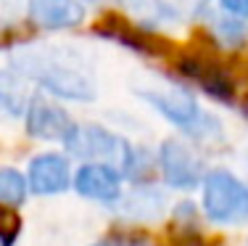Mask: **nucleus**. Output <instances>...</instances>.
I'll list each match as a JSON object with an SVG mask.
<instances>
[{
  "instance_id": "obj_13",
  "label": "nucleus",
  "mask_w": 248,
  "mask_h": 246,
  "mask_svg": "<svg viewBox=\"0 0 248 246\" xmlns=\"http://www.w3.org/2000/svg\"><path fill=\"white\" fill-rule=\"evenodd\" d=\"M217 32L222 34V43H224V45H230V48H235V45H240V43L246 40L243 19H235V16L217 21Z\"/></svg>"
},
{
  "instance_id": "obj_11",
  "label": "nucleus",
  "mask_w": 248,
  "mask_h": 246,
  "mask_svg": "<svg viewBox=\"0 0 248 246\" xmlns=\"http://www.w3.org/2000/svg\"><path fill=\"white\" fill-rule=\"evenodd\" d=\"M0 103L5 109H11L14 114L24 111V103H27L24 80L19 77V72L5 69V66H0Z\"/></svg>"
},
{
  "instance_id": "obj_14",
  "label": "nucleus",
  "mask_w": 248,
  "mask_h": 246,
  "mask_svg": "<svg viewBox=\"0 0 248 246\" xmlns=\"http://www.w3.org/2000/svg\"><path fill=\"white\" fill-rule=\"evenodd\" d=\"M222 11L227 16H235V19H248V0H219Z\"/></svg>"
},
{
  "instance_id": "obj_6",
  "label": "nucleus",
  "mask_w": 248,
  "mask_h": 246,
  "mask_svg": "<svg viewBox=\"0 0 248 246\" xmlns=\"http://www.w3.org/2000/svg\"><path fill=\"white\" fill-rule=\"evenodd\" d=\"M74 119L61 106L45 101V98H32L27 106V132L40 140H61L66 143L74 132Z\"/></svg>"
},
{
  "instance_id": "obj_1",
  "label": "nucleus",
  "mask_w": 248,
  "mask_h": 246,
  "mask_svg": "<svg viewBox=\"0 0 248 246\" xmlns=\"http://www.w3.org/2000/svg\"><path fill=\"white\" fill-rule=\"evenodd\" d=\"M140 96H143L145 103H151L164 119H169L172 125L182 127V130L190 132V135H198V138L217 135L219 138V132H222L219 119L206 114V111H201L198 101L187 90H177V87H172V90H145V93H140Z\"/></svg>"
},
{
  "instance_id": "obj_2",
  "label": "nucleus",
  "mask_w": 248,
  "mask_h": 246,
  "mask_svg": "<svg viewBox=\"0 0 248 246\" xmlns=\"http://www.w3.org/2000/svg\"><path fill=\"white\" fill-rule=\"evenodd\" d=\"M203 214L219 225H238L248 217V185L232 172L214 169L203 178Z\"/></svg>"
},
{
  "instance_id": "obj_5",
  "label": "nucleus",
  "mask_w": 248,
  "mask_h": 246,
  "mask_svg": "<svg viewBox=\"0 0 248 246\" xmlns=\"http://www.w3.org/2000/svg\"><path fill=\"white\" fill-rule=\"evenodd\" d=\"M74 188L93 201L114 204L122 198V172L111 162H87L74 172Z\"/></svg>"
},
{
  "instance_id": "obj_4",
  "label": "nucleus",
  "mask_w": 248,
  "mask_h": 246,
  "mask_svg": "<svg viewBox=\"0 0 248 246\" xmlns=\"http://www.w3.org/2000/svg\"><path fill=\"white\" fill-rule=\"evenodd\" d=\"M158 162H161V175L167 185L180 191H190L206 178V162L198 151H193L185 140L167 138L158 148Z\"/></svg>"
},
{
  "instance_id": "obj_10",
  "label": "nucleus",
  "mask_w": 248,
  "mask_h": 246,
  "mask_svg": "<svg viewBox=\"0 0 248 246\" xmlns=\"http://www.w3.org/2000/svg\"><path fill=\"white\" fill-rule=\"evenodd\" d=\"M180 69H182L185 77L196 80L209 96L219 98V101H230V98H232V82L224 77V72L217 69L214 64L198 61V58H185V61L180 64Z\"/></svg>"
},
{
  "instance_id": "obj_12",
  "label": "nucleus",
  "mask_w": 248,
  "mask_h": 246,
  "mask_svg": "<svg viewBox=\"0 0 248 246\" xmlns=\"http://www.w3.org/2000/svg\"><path fill=\"white\" fill-rule=\"evenodd\" d=\"M27 191H29L27 175H21L14 167H0V204L19 207V204H24Z\"/></svg>"
},
{
  "instance_id": "obj_7",
  "label": "nucleus",
  "mask_w": 248,
  "mask_h": 246,
  "mask_svg": "<svg viewBox=\"0 0 248 246\" xmlns=\"http://www.w3.org/2000/svg\"><path fill=\"white\" fill-rule=\"evenodd\" d=\"M69 151L77 156H87V159H114L119 156V162L124 164V156H127L129 146L124 143L122 138L111 135L108 130L98 125H82V127H74V132L69 135L66 143Z\"/></svg>"
},
{
  "instance_id": "obj_3",
  "label": "nucleus",
  "mask_w": 248,
  "mask_h": 246,
  "mask_svg": "<svg viewBox=\"0 0 248 246\" xmlns=\"http://www.w3.org/2000/svg\"><path fill=\"white\" fill-rule=\"evenodd\" d=\"M24 72L34 74V80L50 90L53 96H61L69 98V101H93L95 98V85L93 80L87 77L82 69L72 66V64L61 61V58H53V56H27L24 61Z\"/></svg>"
},
{
  "instance_id": "obj_15",
  "label": "nucleus",
  "mask_w": 248,
  "mask_h": 246,
  "mask_svg": "<svg viewBox=\"0 0 248 246\" xmlns=\"http://www.w3.org/2000/svg\"><path fill=\"white\" fill-rule=\"evenodd\" d=\"M93 246H108V244H93Z\"/></svg>"
},
{
  "instance_id": "obj_9",
  "label": "nucleus",
  "mask_w": 248,
  "mask_h": 246,
  "mask_svg": "<svg viewBox=\"0 0 248 246\" xmlns=\"http://www.w3.org/2000/svg\"><path fill=\"white\" fill-rule=\"evenodd\" d=\"M27 14L32 24L43 29H72L85 19L79 0H29Z\"/></svg>"
},
{
  "instance_id": "obj_8",
  "label": "nucleus",
  "mask_w": 248,
  "mask_h": 246,
  "mask_svg": "<svg viewBox=\"0 0 248 246\" xmlns=\"http://www.w3.org/2000/svg\"><path fill=\"white\" fill-rule=\"evenodd\" d=\"M72 178V167L63 154H40L29 162L27 169L29 191H34L37 196H53V193L66 191Z\"/></svg>"
}]
</instances>
